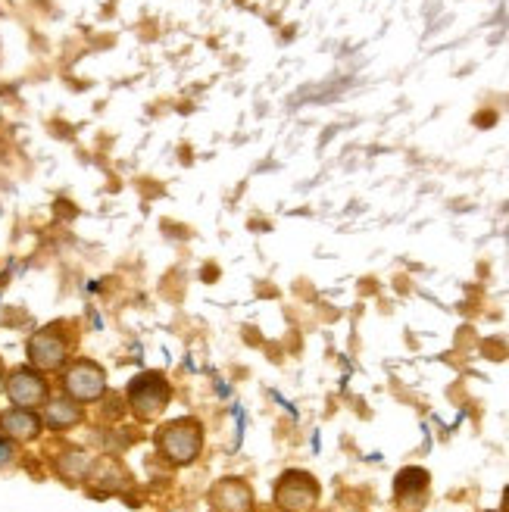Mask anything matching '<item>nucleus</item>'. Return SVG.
Here are the masks:
<instances>
[{"label":"nucleus","instance_id":"nucleus-11","mask_svg":"<svg viewBox=\"0 0 509 512\" xmlns=\"http://www.w3.org/2000/svg\"><path fill=\"white\" fill-rule=\"evenodd\" d=\"M16 447H19V444H13V441L7 438V434L0 431V472L10 469V466L16 463Z\"/></svg>","mask_w":509,"mask_h":512},{"label":"nucleus","instance_id":"nucleus-6","mask_svg":"<svg viewBox=\"0 0 509 512\" xmlns=\"http://www.w3.org/2000/svg\"><path fill=\"white\" fill-rule=\"evenodd\" d=\"M7 400L13 406L22 409H38L50 400V384L44 378V372H38L35 366H19L13 372H7Z\"/></svg>","mask_w":509,"mask_h":512},{"label":"nucleus","instance_id":"nucleus-8","mask_svg":"<svg viewBox=\"0 0 509 512\" xmlns=\"http://www.w3.org/2000/svg\"><path fill=\"white\" fill-rule=\"evenodd\" d=\"M0 431H4L13 444H29L35 438H41L44 419H41L38 409L13 406V409H7V413H0Z\"/></svg>","mask_w":509,"mask_h":512},{"label":"nucleus","instance_id":"nucleus-10","mask_svg":"<svg viewBox=\"0 0 509 512\" xmlns=\"http://www.w3.org/2000/svg\"><path fill=\"white\" fill-rule=\"evenodd\" d=\"M91 463L94 459L82 450H69L57 459V472L66 478V481H85L88 472H91Z\"/></svg>","mask_w":509,"mask_h":512},{"label":"nucleus","instance_id":"nucleus-12","mask_svg":"<svg viewBox=\"0 0 509 512\" xmlns=\"http://www.w3.org/2000/svg\"><path fill=\"white\" fill-rule=\"evenodd\" d=\"M7 391V369H4V363H0V394Z\"/></svg>","mask_w":509,"mask_h":512},{"label":"nucleus","instance_id":"nucleus-5","mask_svg":"<svg viewBox=\"0 0 509 512\" xmlns=\"http://www.w3.org/2000/svg\"><path fill=\"white\" fill-rule=\"evenodd\" d=\"M63 394L75 403H97L107 394V372L94 360H72L63 366Z\"/></svg>","mask_w":509,"mask_h":512},{"label":"nucleus","instance_id":"nucleus-2","mask_svg":"<svg viewBox=\"0 0 509 512\" xmlns=\"http://www.w3.org/2000/svg\"><path fill=\"white\" fill-rule=\"evenodd\" d=\"M125 400H129V409L135 413V419L154 422L166 413V406L172 400V384L166 381L163 372H141L138 378H132L129 391H125Z\"/></svg>","mask_w":509,"mask_h":512},{"label":"nucleus","instance_id":"nucleus-1","mask_svg":"<svg viewBox=\"0 0 509 512\" xmlns=\"http://www.w3.org/2000/svg\"><path fill=\"white\" fill-rule=\"evenodd\" d=\"M157 453L172 466H191L203 450V425L194 416H178L157 428Z\"/></svg>","mask_w":509,"mask_h":512},{"label":"nucleus","instance_id":"nucleus-9","mask_svg":"<svg viewBox=\"0 0 509 512\" xmlns=\"http://www.w3.org/2000/svg\"><path fill=\"white\" fill-rule=\"evenodd\" d=\"M41 419H44V428H54V431H69L75 425H82L85 419V409L82 403H75L72 397H50L44 406H41Z\"/></svg>","mask_w":509,"mask_h":512},{"label":"nucleus","instance_id":"nucleus-4","mask_svg":"<svg viewBox=\"0 0 509 512\" xmlns=\"http://www.w3.org/2000/svg\"><path fill=\"white\" fill-rule=\"evenodd\" d=\"M72 353V338L60 325H47L29 338L25 344V356H29V366H35L38 372H57L69 363Z\"/></svg>","mask_w":509,"mask_h":512},{"label":"nucleus","instance_id":"nucleus-13","mask_svg":"<svg viewBox=\"0 0 509 512\" xmlns=\"http://www.w3.org/2000/svg\"><path fill=\"white\" fill-rule=\"evenodd\" d=\"M500 512H509V488L503 491V509Z\"/></svg>","mask_w":509,"mask_h":512},{"label":"nucleus","instance_id":"nucleus-7","mask_svg":"<svg viewBox=\"0 0 509 512\" xmlns=\"http://www.w3.org/2000/svg\"><path fill=\"white\" fill-rule=\"evenodd\" d=\"M253 488L238 478V475H228L222 481L213 484L210 491V509L213 512H253Z\"/></svg>","mask_w":509,"mask_h":512},{"label":"nucleus","instance_id":"nucleus-3","mask_svg":"<svg viewBox=\"0 0 509 512\" xmlns=\"http://www.w3.org/2000/svg\"><path fill=\"white\" fill-rule=\"evenodd\" d=\"M319 497V481L303 469H288L275 481V506L282 512H316Z\"/></svg>","mask_w":509,"mask_h":512}]
</instances>
